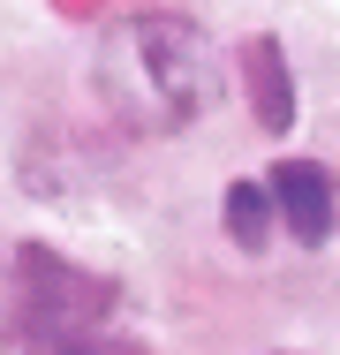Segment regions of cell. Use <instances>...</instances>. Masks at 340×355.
Masks as SVG:
<instances>
[{"instance_id":"cell-4","label":"cell","mask_w":340,"mask_h":355,"mask_svg":"<svg viewBox=\"0 0 340 355\" xmlns=\"http://www.w3.org/2000/svg\"><path fill=\"white\" fill-rule=\"evenodd\" d=\"M242 76H250V98H257V129L287 137L295 129V76H287L280 38H242Z\"/></svg>"},{"instance_id":"cell-5","label":"cell","mask_w":340,"mask_h":355,"mask_svg":"<svg viewBox=\"0 0 340 355\" xmlns=\"http://www.w3.org/2000/svg\"><path fill=\"white\" fill-rule=\"evenodd\" d=\"M219 219H227L235 250H265V242H272V219H280V205H272V189H265V182H227V197H219Z\"/></svg>"},{"instance_id":"cell-6","label":"cell","mask_w":340,"mask_h":355,"mask_svg":"<svg viewBox=\"0 0 340 355\" xmlns=\"http://www.w3.org/2000/svg\"><path fill=\"white\" fill-rule=\"evenodd\" d=\"M31 355H144V348L114 333H76V340H31Z\"/></svg>"},{"instance_id":"cell-1","label":"cell","mask_w":340,"mask_h":355,"mask_svg":"<svg viewBox=\"0 0 340 355\" xmlns=\"http://www.w3.org/2000/svg\"><path fill=\"white\" fill-rule=\"evenodd\" d=\"M91 83L129 137H182L189 121H204L227 98L219 46L174 8L114 15L99 53H91Z\"/></svg>"},{"instance_id":"cell-3","label":"cell","mask_w":340,"mask_h":355,"mask_svg":"<svg viewBox=\"0 0 340 355\" xmlns=\"http://www.w3.org/2000/svg\"><path fill=\"white\" fill-rule=\"evenodd\" d=\"M265 189H272V205H280V227H287L303 250H325V242H333V182H325V166L280 159Z\"/></svg>"},{"instance_id":"cell-2","label":"cell","mask_w":340,"mask_h":355,"mask_svg":"<svg viewBox=\"0 0 340 355\" xmlns=\"http://www.w3.org/2000/svg\"><path fill=\"white\" fill-rule=\"evenodd\" d=\"M15 325L23 340H76V333H106V318L121 310V280L106 272H83L76 257L46 250V242H23L15 250Z\"/></svg>"}]
</instances>
